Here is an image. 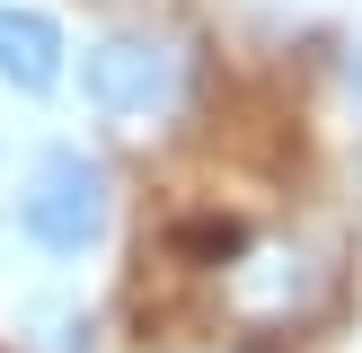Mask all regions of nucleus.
<instances>
[{
    "mask_svg": "<svg viewBox=\"0 0 362 353\" xmlns=\"http://www.w3.org/2000/svg\"><path fill=\"white\" fill-rule=\"evenodd\" d=\"M106 221H115V176H106V159L80 150V141L35 150L27 186H18V239H27L35 256H53V265H80L88 247L106 239Z\"/></svg>",
    "mask_w": 362,
    "mask_h": 353,
    "instance_id": "f257e3e1",
    "label": "nucleus"
},
{
    "mask_svg": "<svg viewBox=\"0 0 362 353\" xmlns=\"http://www.w3.org/2000/svg\"><path fill=\"white\" fill-rule=\"evenodd\" d=\"M186 88V53L151 27H106L98 44H80V97L115 124H151Z\"/></svg>",
    "mask_w": 362,
    "mask_h": 353,
    "instance_id": "f03ea898",
    "label": "nucleus"
},
{
    "mask_svg": "<svg viewBox=\"0 0 362 353\" xmlns=\"http://www.w3.org/2000/svg\"><path fill=\"white\" fill-rule=\"evenodd\" d=\"M71 80V35L35 0H0V88L9 97H53Z\"/></svg>",
    "mask_w": 362,
    "mask_h": 353,
    "instance_id": "7ed1b4c3",
    "label": "nucleus"
}]
</instances>
